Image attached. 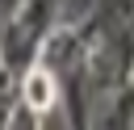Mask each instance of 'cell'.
<instances>
[{
  "instance_id": "obj_1",
  "label": "cell",
  "mask_w": 134,
  "mask_h": 130,
  "mask_svg": "<svg viewBox=\"0 0 134 130\" xmlns=\"http://www.w3.org/2000/svg\"><path fill=\"white\" fill-rule=\"evenodd\" d=\"M59 101V88H54V75L46 71V67H34L29 75H25V105L34 109V113H46L50 105Z\"/></svg>"
}]
</instances>
